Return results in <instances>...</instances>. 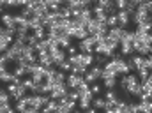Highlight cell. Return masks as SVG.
I'll list each match as a JSON object with an SVG mask.
<instances>
[{
    "label": "cell",
    "mask_w": 152,
    "mask_h": 113,
    "mask_svg": "<svg viewBox=\"0 0 152 113\" xmlns=\"http://www.w3.org/2000/svg\"><path fill=\"white\" fill-rule=\"evenodd\" d=\"M5 88L9 90L12 101H18L20 97H25V94H27V87H25L23 83H12V81H11V83H7Z\"/></svg>",
    "instance_id": "1"
},
{
    "label": "cell",
    "mask_w": 152,
    "mask_h": 113,
    "mask_svg": "<svg viewBox=\"0 0 152 113\" xmlns=\"http://www.w3.org/2000/svg\"><path fill=\"white\" fill-rule=\"evenodd\" d=\"M94 46H96V37L88 34L85 39L80 41V44H78V51H81V53H94Z\"/></svg>",
    "instance_id": "2"
},
{
    "label": "cell",
    "mask_w": 152,
    "mask_h": 113,
    "mask_svg": "<svg viewBox=\"0 0 152 113\" xmlns=\"http://www.w3.org/2000/svg\"><path fill=\"white\" fill-rule=\"evenodd\" d=\"M69 96V87H67V83H60V85H55L53 87V90L50 92V97L51 99H62V97H67Z\"/></svg>",
    "instance_id": "3"
},
{
    "label": "cell",
    "mask_w": 152,
    "mask_h": 113,
    "mask_svg": "<svg viewBox=\"0 0 152 113\" xmlns=\"http://www.w3.org/2000/svg\"><path fill=\"white\" fill-rule=\"evenodd\" d=\"M28 74L34 81H44V67L41 64H34L32 67H28Z\"/></svg>",
    "instance_id": "4"
},
{
    "label": "cell",
    "mask_w": 152,
    "mask_h": 113,
    "mask_svg": "<svg viewBox=\"0 0 152 113\" xmlns=\"http://www.w3.org/2000/svg\"><path fill=\"white\" fill-rule=\"evenodd\" d=\"M37 62L42 67H53V66H55V64H53V58H51V55H50L48 51H39L37 53Z\"/></svg>",
    "instance_id": "5"
},
{
    "label": "cell",
    "mask_w": 152,
    "mask_h": 113,
    "mask_svg": "<svg viewBox=\"0 0 152 113\" xmlns=\"http://www.w3.org/2000/svg\"><path fill=\"white\" fill-rule=\"evenodd\" d=\"M92 99H94V94H92V90H88V92H85L83 96H80V99H78L80 110H87V108L92 104Z\"/></svg>",
    "instance_id": "6"
},
{
    "label": "cell",
    "mask_w": 152,
    "mask_h": 113,
    "mask_svg": "<svg viewBox=\"0 0 152 113\" xmlns=\"http://www.w3.org/2000/svg\"><path fill=\"white\" fill-rule=\"evenodd\" d=\"M85 78H83V74H76V73H69V76L66 78V83H67V87L69 88H76L81 81H83Z\"/></svg>",
    "instance_id": "7"
},
{
    "label": "cell",
    "mask_w": 152,
    "mask_h": 113,
    "mask_svg": "<svg viewBox=\"0 0 152 113\" xmlns=\"http://www.w3.org/2000/svg\"><path fill=\"white\" fill-rule=\"evenodd\" d=\"M117 21H118V25L120 27H127L129 25V21H131V18H129V12L126 11V9H118L117 11Z\"/></svg>",
    "instance_id": "8"
},
{
    "label": "cell",
    "mask_w": 152,
    "mask_h": 113,
    "mask_svg": "<svg viewBox=\"0 0 152 113\" xmlns=\"http://www.w3.org/2000/svg\"><path fill=\"white\" fill-rule=\"evenodd\" d=\"M0 21H2V25L4 27H11V28H14L16 30V25H14V14H11V12H2L0 14Z\"/></svg>",
    "instance_id": "9"
},
{
    "label": "cell",
    "mask_w": 152,
    "mask_h": 113,
    "mask_svg": "<svg viewBox=\"0 0 152 113\" xmlns=\"http://www.w3.org/2000/svg\"><path fill=\"white\" fill-rule=\"evenodd\" d=\"M124 27H120V25H115V27H112V28H108V36L112 39H115V41H118V44H120V39H122V36H124Z\"/></svg>",
    "instance_id": "10"
},
{
    "label": "cell",
    "mask_w": 152,
    "mask_h": 113,
    "mask_svg": "<svg viewBox=\"0 0 152 113\" xmlns=\"http://www.w3.org/2000/svg\"><path fill=\"white\" fill-rule=\"evenodd\" d=\"M50 44H51V39L50 37H42L39 39V42L36 44V51H48V48H50Z\"/></svg>",
    "instance_id": "11"
},
{
    "label": "cell",
    "mask_w": 152,
    "mask_h": 113,
    "mask_svg": "<svg viewBox=\"0 0 152 113\" xmlns=\"http://www.w3.org/2000/svg\"><path fill=\"white\" fill-rule=\"evenodd\" d=\"M80 53H81V51H80ZM80 62H81L83 66L90 67V66L94 64V53H81V58H80Z\"/></svg>",
    "instance_id": "12"
},
{
    "label": "cell",
    "mask_w": 152,
    "mask_h": 113,
    "mask_svg": "<svg viewBox=\"0 0 152 113\" xmlns=\"http://www.w3.org/2000/svg\"><path fill=\"white\" fill-rule=\"evenodd\" d=\"M101 79L104 81V87L106 88H115L117 87V81H118V76H104Z\"/></svg>",
    "instance_id": "13"
},
{
    "label": "cell",
    "mask_w": 152,
    "mask_h": 113,
    "mask_svg": "<svg viewBox=\"0 0 152 113\" xmlns=\"http://www.w3.org/2000/svg\"><path fill=\"white\" fill-rule=\"evenodd\" d=\"M88 36V32H87V28L85 27H76L75 32H73V37L78 39V41H81V39H85Z\"/></svg>",
    "instance_id": "14"
},
{
    "label": "cell",
    "mask_w": 152,
    "mask_h": 113,
    "mask_svg": "<svg viewBox=\"0 0 152 113\" xmlns=\"http://www.w3.org/2000/svg\"><path fill=\"white\" fill-rule=\"evenodd\" d=\"M104 104H106V99H103V97H96V96H94V99H92V106H94L96 110H104Z\"/></svg>",
    "instance_id": "15"
},
{
    "label": "cell",
    "mask_w": 152,
    "mask_h": 113,
    "mask_svg": "<svg viewBox=\"0 0 152 113\" xmlns=\"http://www.w3.org/2000/svg\"><path fill=\"white\" fill-rule=\"evenodd\" d=\"M11 94L7 88H0V104H5V103H11Z\"/></svg>",
    "instance_id": "16"
},
{
    "label": "cell",
    "mask_w": 152,
    "mask_h": 113,
    "mask_svg": "<svg viewBox=\"0 0 152 113\" xmlns=\"http://www.w3.org/2000/svg\"><path fill=\"white\" fill-rule=\"evenodd\" d=\"M71 36H67V34H66V36H62V37L58 39V41H57V42H58V46H60V48H64V50H67V48H69V46H71Z\"/></svg>",
    "instance_id": "17"
},
{
    "label": "cell",
    "mask_w": 152,
    "mask_h": 113,
    "mask_svg": "<svg viewBox=\"0 0 152 113\" xmlns=\"http://www.w3.org/2000/svg\"><path fill=\"white\" fill-rule=\"evenodd\" d=\"M32 34H34V36H36L37 39L46 37V27H44V25H41V27H36V28H32Z\"/></svg>",
    "instance_id": "18"
},
{
    "label": "cell",
    "mask_w": 152,
    "mask_h": 113,
    "mask_svg": "<svg viewBox=\"0 0 152 113\" xmlns=\"http://www.w3.org/2000/svg\"><path fill=\"white\" fill-rule=\"evenodd\" d=\"M87 66H83V64H75L73 67H71V73H76V74H85L87 73Z\"/></svg>",
    "instance_id": "19"
},
{
    "label": "cell",
    "mask_w": 152,
    "mask_h": 113,
    "mask_svg": "<svg viewBox=\"0 0 152 113\" xmlns=\"http://www.w3.org/2000/svg\"><path fill=\"white\" fill-rule=\"evenodd\" d=\"M104 44H106V46H108L110 50H113V51L117 50V48H118V41L112 39L110 36H106V37H104Z\"/></svg>",
    "instance_id": "20"
},
{
    "label": "cell",
    "mask_w": 152,
    "mask_h": 113,
    "mask_svg": "<svg viewBox=\"0 0 152 113\" xmlns=\"http://www.w3.org/2000/svg\"><path fill=\"white\" fill-rule=\"evenodd\" d=\"M117 11H118V9H117V5H115L113 0H112L110 4H106V5H104V12H106V14H115Z\"/></svg>",
    "instance_id": "21"
},
{
    "label": "cell",
    "mask_w": 152,
    "mask_h": 113,
    "mask_svg": "<svg viewBox=\"0 0 152 113\" xmlns=\"http://www.w3.org/2000/svg\"><path fill=\"white\" fill-rule=\"evenodd\" d=\"M106 25H108V28H112L115 25H118V21H117V12L115 14H108V18H106Z\"/></svg>",
    "instance_id": "22"
},
{
    "label": "cell",
    "mask_w": 152,
    "mask_h": 113,
    "mask_svg": "<svg viewBox=\"0 0 152 113\" xmlns=\"http://www.w3.org/2000/svg\"><path fill=\"white\" fill-rule=\"evenodd\" d=\"M94 64H99V66L106 64V57L101 55V53H96V55H94Z\"/></svg>",
    "instance_id": "23"
},
{
    "label": "cell",
    "mask_w": 152,
    "mask_h": 113,
    "mask_svg": "<svg viewBox=\"0 0 152 113\" xmlns=\"http://www.w3.org/2000/svg\"><path fill=\"white\" fill-rule=\"evenodd\" d=\"M12 112H16V110H14V106H11L9 103L0 104V113H12Z\"/></svg>",
    "instance_id": "24"
},
{
    "label": "cell",
    "mask_w": 152,
    "mask_h": 113,
    "mask_svg": "<svg viewBox=\"0 0 152 113\" xmlns=\"http://www.w3.org/2000/svg\"><path fill=\"white\" fill-rule=\"evenodd\" d=\"M101 87H103V85H99L97 81H94V83L90 85V90H92V94H94V96H99V94H101Z\"/></svg>",
    "instance_id": "25"
},
{
    "label": "cell",
    "mask_w": 152,
    "mask_h": 113,
    "mask_svg": "<svg viewBox=\"0 0 152 113\" xmlns=\"http://www.w3.org/2000/svg\"><path fill=\"white\" fill-rule=\"evenodd\" d=\"M71 67H73V66H71L67 60H66V62H62V64L58 66V69H60V71H64V73H71Z\"/></svg>",
    "instance_id": "26"
},
{
    "label": "cell",
    "mask_w": 152,
    "mask_h": 113,
    "mask_svg": "<svg viewBox=\"0 0 152 113\" xmlns=\"http://www.w3.org/2000/svg\"><path fill=\"white\" fill-rule=\"evenodd\" d=\"M5 9H12V7H18V2L16 0H5Z\"/></svg>",
    "instance_id": "27"
},
{
    "label": "cell",
    "mask_w": 152,
    "mask_h": 113,
    "mask_svg": "<svg viewBox=\"0 0 152 113\" xmlns=\"http://www.w3.org/2000/svg\"><path fill=\"white\" fill-rule=\"evenodd\" d=\"M113 2L117 9H126V5H127V0H113Z\"/></svg>",
    "instance_id": "28"
},
{
    "label": "cell",
    "mask_w": 152,
    "mask_h": 113,
    "mask_svg": "<svg viewBox=\"0 0 152 113\" xmlns=\"http://www.w3.org/2000/svg\"><path fill=\"white\" fill-rule=\"evenodd\" d=\"M23 85L27 87V90H32V87H34V79H32V78H28V79H23Z\"/></svg>",
    "instance_id": "29"
},
{
    "label": "cell",
    "mask_w": 152,
    "mask_h": 113,
    "mask_svg": "<svg viewBox=\"0 0 152 113\" xmlns=\"http://www.w3.org/2000/svg\"><path fill=\"white\" fill-rule=\"evenodd\" d=\"M140 112V106L134 104V103H129V113H138Z\"/></svg>",
    "instance_id": "30"
},
{
    "label": "cell",
    "mask_w": 152,
    "mask_h": 113,
    "mask_svg": "<svg viewBox=\"0 0 152 113\" xmlns=\"http://www.w3.org/2000/svg\"><path fill=\"white\" fill-rule=\"evenodd\" d=\"M134 9H136V4H133V2H127V5H126V11L131 14V12H134Z\"/></svg>",
    "instance_id": "31"
},
{
    "label": "cell",
    "mask_w": 152,
    "mask_h": 113,
    "mask_svg": "<svg viewBox=\"0 0 152 113\" xmlns=\"http://www.w3.org/2000/svg\"><path fill=\"white\" fill-rule=\"evenodd\" d=\"M9 64H11V62L7 60V57H5L4 53H0V66H9Z\"/></svg>",
    "instance_id": "32"
},
{
    "label": "cell",
    "mask_w": 152,
    "mask_h": 113,
    "mask_svg": "<svg viewBox=\"0 0 152 113\" xmlns=\"http://www.w3.org/2000/svg\"><path fill=\"white\" fill-rule=\"evenodd\" d=\"M46 5H48V9L51 7V5H57V4H60V0H42Z\"/></svg>",
    "instance_id": "33"
},
{
    "label": "cell",
    "mask_w": 152,
    "mask_h": 113,
    "mask_svg": "<svg viewBox=\"0 0 152 113\" xmlns=\"http://www.w3.org/2000/svg\"><path fill=\"white\" fill-rule=\"evenodd\" d=\"M75 53H78V48H76V46H73V44H71V46L67 48V55H75Z\"/></svg>",
    "instance_id": "34"
},
{
    "label": "cell",
    "mask_w": 152,
    "mask_h": 113,
    "mask_svg": "<svg viewBox=\"0 0 152 113\" xmlns=\"http://www.w3.org/2000/svg\"><path fill=\"white\" fill-rule=\"evenodd\" d=\"M16 2H18V7H25L30 0H16Z\"/></svg>",
    "instance_id": "35"
},
{
    "label": "cell",
    "mask_w": 152,
    "mask_h": 113,
    "mask_svg": "<svg viewBox=\"0 0 152 113\" xmlns=\"http://www.w3.org/2000/svg\"><path fill=\"white\" fill-rule=\"evenodd\" d=\"M145 81H147V83L152 87V73H149V76H147V79H145Z\"/></svg>",
    "instance_id": "36"
},
{
    "label": "cell",
    "mask_w": 152,
    "mask_h": 113,
    "mask_svg": "<svg viewBox=\"0 0 152 113\" xmlns=\"http://www.w3.org/2000/svg\"><path fill=\"white\" fill-rule=\"evenodd\" d=\"M5 71H7V66H0V76L4 74Z\"/></svg>",
    "instance_id": "37"
},
{
    "label": "cell",
    "mask_w": 152,
    "mask_h": 113,
    "mask_svg": "<svg viewBox=\"0 0 152 113\" xmlns=\"http://www.w3.org/2000/svg\"><path fill=\"white\" fill-rule=\"evenodd\" d=\"M37 2H42V0H30V4H37Z\"/></svg>",
    "instance_id": "38"
},
{
    "label": "cell",
    "mask_w": 152,
    "mask_h": 113,
    "mask_svg": "<svg viewBox=\"0 0 152 113\" xmlns=\"http://www.w3.org/2000/svg\"><path fill=\"white\" fill-rule=\"evenodd\" d=\"M2 12H4V5L0 4V14H2Z\"/></svg>",
    "instance_id": "39"
},
{
    "label": "cell",
    "mask_w": 152,
    "mask_h": 113,
    "mask_svg": "<svg viewBox=\"0 0 152 113\" xmlns=\"http://www.w3.org/2000/svg\"><path fill=\"white\" fill-rule=\"evenodd\" d=\"M127 2H133V4H138L140 0H127Z\"/></svg>",
    "instance_id": "40"
},
{
    "label": "cell",
    "mask_w": 152,
    "mask_h": 113,
    "mask_svg": "<svg viewBox=\"0 0 152 113\" xmlns=\"http://www.w3.org/2000/svg\"><path fill=\"white\" fill-rule=\"evenodd\" d=\"M0 4H2V5H5V0H0Z\"/></svg>",
    "instance_id": "41"
},
{
    "label": "cell",
    "mask_w": 152,
    "mask_h": 113,
    "mask_svg": "<svg viewBox=\"0 0 152 113\" xmlns=\"http://www.w3.org/2000/svg\"><path fill=\"white\" fill-rule=\"evenodd\" d=\"M149 99H151V101H152V94H151V96H149Z\"/></svg>",
    "instance_id": "42"
},
{
    "label": "cell",
    "mask_w": 152,
    "mask_h": 113,
    "mask_svg": "<svg viewBox=\"0 0 152 113\" xmlns=\"http://www.w3.org/2000/svg\"><path fill=\"white\" fill-rule=\"evenodd\" d=\"M151 39H152V30H151Z\"/></svg>",
    "instance_id": "43"
},
{
    "label": "cell",
    "mask_w": 152,
    "mask_h": 113,
    "mask_svg": "<svg viewBox=\"0 0 152 113\" xmlns=\"http://www.w3.org/2000/svg\"><path fill=\"white\" fill-rule=\"evenodd\" d=\"M151 14H152V11H151Z\"/></svg>",
    "instance_id": "44"
},
{
    "label": "cell",
    "mask_w": 152,
    "mask_h": 113,
    "mask_svg": "<svg viewBox=\"0 0 152 113\" xmlns=\"http://www.w3.org/2000/svg\"><path fill=\"white\" fill-rule=\"evenodd\" d=\"M151 55H152V51H151Z\"/></svg>",
    "instance_id": "45"
}]
</instances>
